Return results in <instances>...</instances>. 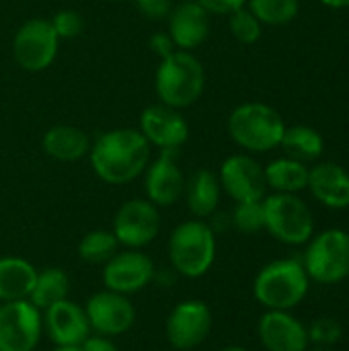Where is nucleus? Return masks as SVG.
<instances>
[{
    "label": "nucleus",
    "mask_w": 349,
    "mask_h": 351,
    "mask_svg": "<svg viewBox=\"0 0 349 351\" xmlns=\"http://www.w3.org/2000/svg\"><path fill=\"white\" fill-rule=\"evenodd\" d=\"M160 230V214L148 199H130L121 204L113 218V234L119 245L128 249H142L150 245Z\"/></svg>",
    "instance_id": "9b49d317"
},
{
    "label": "nucleus",
    "mask_w": 349,
    "mask_h": 351,
    "mask_svg": "<svg viewBox=\"0 0 349 351\" xmlns=\"http://www.w3.org/2000/svg\"><path fill=\"white\" fill-rule=\"evenodd\" d=\"M185 199H187L189 212L200 220L216 214V208L220 202L218 177L208 169L195 171L193 177L185 183Z\"/></svg>",
    "instance_id": "5701e85b"
},
{
    "label": "nucleus",
    "mask_w": 349,
    "mask_h": 351,
    "mask_svg": "<svg viewBox=\"0 0 349 351\" xmlns=\"http://www.w3.org/2000/svg\"><path fill=\"white\" fill-rule=\"evenodd\" d=\"M265 181L267 187H272L276 193H298L309 187V167L294 158H278L272 160L265 169Z\"/></svg>",
    "instance_id": "b1692460"
},
{
    "label": "nucleus",
    "mask_w": 349,
    "mask_h": 351,
    "mask_svg": "<svg viewBox=\"0 0 349 351\" xmlns=\"http://www.w3.org/2000/svg\"><path fill=\"white\" fill-rule=\"evenodd\" d=\"M286 132L282 115L265 103H243L228 117V134L249 152H269L280 146Z\"/></svg>",
    "instance_id": "20e7f679"
},
{
    "label": "nucleus",
    "mask_w": 349,
    "mask_h": 351,
    "mask_svg": "<svg viewBox=\"0 0 349 351\" xmlns=\"http://www.w3.org/2000/svg\"><path fill=\"white\" fill-rule=\"evenodd\" d=\"M261 25H286L298 14V0H247L245 4Z\"/></svg>",
    "instance_id": "cd10ccee"
},
{
    "label": "nucleus",
    "mask_w": 349,
    "mask_h": 351,
    "mask_svg": "<svg viewBox=\"0 0 349 351\" xmlns=\"http://www.w3.org/2000/svg\"><path fill=\"white\" fill-rule=\"evenodd\" d=\"M140 134L150 146L160 150H179L189 138V125L179 109L158 103L142 111Z\"/></svg>",
    "instance_id": "dca6fc26"
},
{
    "label": "nucleus",
    "mask_w": 349,
    "mask_h": 351,
    "mask_svg": "<svg viewBox=\"0 0 349 351\" xmlns=\"http://www.w3.org/2000/svg\"><path fill=\"white\" fill-rule=\"evenodd\" d=\"M280 146L284 148L288 158H294L306 165V162L317 160L323 154L325 140L311 125H292V128H286Z\"/></svg>",
    "instance_id": "393cba45"
},
{
    "label": "nucleus",
    "mask_w": 349,
    "mask_h": 351,
    "mask_svg": "<svg viewBox=\"0 0 349 351\" xmlns=\"http://www.w3.org/2000/svg\"><path fill=\"white\" fill-rule=\"evenodd\" d=\"M117 239L111 230H91L78 243V257L91 265H105L117 253Z\"/></svg>",
    "instance_id": "bb28decb"
},
{
    "label": "nucleus",
    "mask_w": 349,
    "mask_h": 351,
    "mask_svg": "<svg viewBox=\"0 0 349 351\" xmlns=\"http://www.w3.org/2000/svg\"><path fill=\"white\" fill-rule=\"evenodd\" d=\"M154 261L140 249L115 253L103 265V284L107 290L130 296L142 292L154 280Z\"/></svg>",
    "instance_id": "f8f14e48"
},
{
    "label": "nucleus",
    "mask_w": 349,
    "mask_h": 351,
    "mask_svg": "<svg viewBox=\"0 0 349 351\" xmlns=\"http://www.w3.org/2000/svg\"><path fill=\"white\" fill-rule=\"evenodd\" d=\"M43 331L56 346H82L93 329L84 308L66 298L43 311Z\"/></svg>",
    "instance_id": "f3484780"
},
{
    "label": "nucleus",
    "mask_w": 349,
    "mask_h": 351,
    "mask_svg": "<svg viewBox=\"0 0 349 351\" xmlns=\"http://www.w3.org/2000/svg\"><path fill=\"white\" fill-rule=\"evenodd\" d=\"M179 150H160L154 162H148L144 171V191L146 199L156 208L175 206L185 193V177L177 165Z\"/></svg>",
    "instance_id": "2eb2a0df"
},
{
    "label": "nucleus",
    "mask_w": 349,
    "mask_h": 351,
    "mask_svg": "<svg viewBox=\"0 0 349 351\" xmlns=\"http://www.w3.org/2000/svg\"><path fill=\"white\" fill-rule=\"evenodd\" d=\"M265 228L286 245H302L313 237V214L294 193H274L263 197Z\"/></svg>",
    "instance_id": "423d86ee"
},
{
    "label": "nucleus",
    "mask_w": 349,
    "mask_h": 351,
    "mask_svg": "<svg viewBox=\"0 0 349 351\" xmlns=\"http://www.w3.org/2000/svg\"><path fill=\"white\" fill-rule=\"evenodd\" d=\"M212 331V311L202 300H183L167 317L165 333L169 343L179 351L195 350Z\"/></svg>",
    "instance_id": "9d476101"
},
{
    "label": "nucleus",
    "mask_w": 349,
    "mask_h": 351,
    "mask_svg": "<svg viewBox=\"0 0 349 351\" xmlns=\"http://www.w3.org/2000/svg\"><path fill=\"white\" fill-rule=\"evenodd\" d=\"M195 2L204 6L210 14H222V16H228L230 12L247 4V0H195Z\"/></svg>",
    "instance_id": "72a5a7b5"
},
{
    "label": "nucleus",
    "mask_w": 349,
    "mask_h": 351,
    "mask_svg": "<svg viewBox=\"0 0 349 351\" xmlns=\"http://www.w3.org/2000/svg\"><path fill=\"white\" fill-rule=\"evenodd\" d=\"M309 189L327 208H349V173L335 162H321L309 171Z\"/></svg>",
    "instance_id": "aec40b11"
},
{
    "label": "nucleus",
    "mask_w": 349,
    "mask_h": 351,
    "mask_svg": "<svg viewBox=\"0 0 349 351\" xmlns=\"http://www.w3.org/2000/svg\"><path fill=\"white\" fill-rule=\"evenodd\" d=\"M230 222L245 234L259 232L265 228V210H263V199L261 202H241L237 204Z\"/></svg>",
    "instance_id": "c756f323"
},
{
    "label": "nucleus",
    "mask_w": 349,
    "mask_h": 351,
    "mask_svg": "<svg viewBox=\"0 0 349 351\" xmlns=\"http://www.w3.org/2000/svg\"><path fill=\"white\" fill-rule=\"evenodd\" d=\"M306 271L313 280L335 284L349 276V234L325 230L306 251Z\"/></svg>",
    "instance_id": "1a4fd4ad"
},
{
    "label": "nucleus",
    "mask_w": 349,
    "mask_h": 351,
    "mask_svg": "<svg viewBox=\"0 0 349 351\" xmlns=\"http://www.w3.org/2000/svg\"><path fill=\"white\" fill-rule=\"evenodd\" d=\"M169 19V37L177 49L191 51L210 35V12L195 0H183L173 6Z\"/></svg>",
    "instance_id": "a211bd4d"
},
{
    "label": "nucleus",
    "mask_w": 349,
    "mask_h": 351,
    "mask_svg": "<svg viewBox=\"0 0 349 351\" xmlns=\"http://www.w3.org/2000/svg\"><path fill=\"white\" fill-rule=\"evenodd\" d=\"M156 95L160 103L185 109L200 101L206 88V72L202 62L185 49H171L160 58V66L154 78Z\"/></svg>",
    "instance_id": "f03ea898"
},
{
    "label": "nucleus",
    "mask_w": 349,
    "mask_h": 351,
    "mask_svg": "<svg viewBox=\"0 0 349 351\" xmlns=\"http://www.w3.org/2000/svg\"><path fill=\"white\" fill-rule=\"evenodd\" d=\"M311 337L319 343H335L341 337V327L333 319H319L311 327Z\"/></svg>",
    "instance_id": "2f4dec72"
},
{
    "label": "nucleus",
    "mask_w": 349,
    "mask_h": 351,
    "mask_svg": "<svg viewBox=\"0 0 349 351\" xmlns=\"http://www.w3.org/2000/svg\"><path fill=\"white\" fill-rule=\"evenodd\" d=\"M150 45H152V49L163 58L165 53H169L171 49H175V45H173V41H171V37L169 35H165V33H156L152 39H150Z\"/></svg>",
    "instance_id": "c9c22d12"
},
{
    "label": "nucleus",
    "mask_w": 349,
    "mask_h": 351,
    "mask_svg": "<svg viewBox=\"0 0 349 351\" xmlns=\"http://www.w3.org/2000/svg\"><path fill=\"white\" fill-rule=\"evenodd\" d=\"M138 10L152 21L167 19L173 10V0H136Z\"/></svg>",
    "instance_id": "473e14b6"
},
{
    "label": "nucleus",
    "mask_w": 349,
    "mask_h": 351,
    "mask_svg": "<svg viewBox=\"0 0 349 351\" xmlns=\"http://www.w3.org/2000/svg\"><path fill=\"white\" fill-rule=\"evenodd\" d=\"M169 259L183 278L195 280L206 276L216 259V232L200 218L181 222L171 232Z\"/></svg>",
    "instance_id": "7ed1b4c3"
},
{
    "label": "nucleus",
    "mask_w": 349,
    "mask_h": 351,
    "mask_svg": "<svg viewBox=\"0 0 349 351\" xmlns=\"http://www.w3.org/2000/svg\"><path fill=\"white\" fill-rule=\"evenodd\" d=\"M220 187L237 202H261L267 191L263 167L249 154L228 156L220 167Z\"/></svg>",
    "instance_id": "4468645a"
},
{
    "label": "nucleus",
    "mask_w": 349,
    "mask_h": 351,
    "mask_svg": "<svg viewBox=\"0 0 349 351\" xmlns=\"http://www.w3.org/2000/svg\"><path fill=\"white\" fill-rule=\"evenodd\" d=\"M113 2H125V0H113Z\"/></svg>",
    "instance_id": "ea45409f"
},
{
    "label": "nucleus",
    "mask_w": 349,
    "mask_h": 351,
    "mask_svg": "<svg viewBox=\"0 0 349 351\" xmlns=\"http://www.w3.org/2000/svg\"><path fill=\"white\" fill-rule=\"evenodd\" d=\"M84 313L91 323V329L97 335H105V337L123 335L136 323V308L130 302V298L123 294L111 292L107 288L101 292H95L86 300Z\"/></svg>",
    "instance_id": "ddd939ff"
},
{
    "label": "nucleus",
    "mask_w": 349,
    "mask_h": 351,
    "mask_svg": "<svg viewBox=\"0 0 349 351\" xmlns=\"http://www.w3.org/2000/svg\"><path fill=\"white\" fill-rule=\"evenodd\" d=\"M41 146L47 156L60 162H74L88 154V136L74 125H53L45 132Z\"/></svg>",
    "instance_id": "412c9836"
},
{
    "label": "nucleus",
    "mask_w": 349,
    "mask_h": 351,
    "mask_svg": "<svg viewBox=\"0 0 349 351\" xmlns=\"http://www.w3.org/2000/svg\"><path fill=\"white\" fill-rule=\"evenodd\" d=\"M82 351H119V348L105 335H88L82 346H80Z\"/></svg>",
    "instance_id": "f704fd0d"
},
{
    "label": "nucleus",
    "mask_w": 349,
    "mask_h": 351,
    "mask_svg": "<svg viewBox=\"0 0 349 351\" xmlns=\"http://www.w3.org/2000/svg\"><path fill=\"white\" fill-rule=\"evenodd\" d=\"M321 4L329 8H349V0H321Z\"/></svg>",
    "instance_id": "e433bc0d"
},
{
    "label": "nucleus",
    "mask_w": 349,
    "mask_h": 351,
    "mask_svg": "<svg viewBox=\"0 0 349 351\" xmlns=\"http://www.w3.org/2000/svg\"><path fill=\"white\" fill-rule=\"evenodd\" d=\"M37 269L23 257H0V302L27 300Z\"/></svg>",
    "instance_id": "4be33fe9"
},
{
    "label": "nucleus",
    "mask_w": 349,
    "mask_h": 351,
    "mask_svg": "<svg viewBox=\"0 0 349 351\" xmlns=\"http://www.w3.org/2000/svg\"><path fill=\"white\" fill-rule=\"evenodd\" d=\"M309 290L304 267L294 259L274 261L255 278V298L269 311H288L296 306Z\"/></svg>",
    "instance_id": "39448f33"
},
{
    "label": "nucleus",
    "mask_w": 349,
    "mask_h": 351,
    "mask_svg": "<svg viewBox=\"0 0 349 351\" xmlns=\"http://www.w3.org/2000/svg\"><path fill=\"white\" fill-rule=\"evenodd\" d=\"M53 351H82V350H80V346H56V350Z\"/></svg>",
    "instance_id": "4c0bfd02"
},
{
    "label": "nucleus",
    "mask_w": 349,
    "mask_h": 351,
    "mask_svg": "<svg viewBox=\"0 0 349 351\" xmlns=\"http://www.w3.org/2000/svg\"><path fill=\"white\" fill-rule=\"evenodd\" d=\"M317 351H325V350H317Z\"/></svg>",
    "instance_id": "a19ab883"
},
{
    "label": "nucleus",
    "mask_w": 349,
    "mask_h": 351,
    "mask_svg": "<svg viewBox=\"0 0 349 351\" xmlns=\"http://www.w3.org/2000/svg\"><path fill=\"white\" fill-rule=\"evenodd\" d=\"M68 292H70V280H68L66 271L60 267H47V269L37 271L33 290L27 300L43 313L51 304L66 300Z\"/></svg>",
    "instance_id": "a878e982"
},
{
    "label": "nucleus",
    "mask_w": 349,
    "mask_h": 351,
    "mask_svg": "<svg viewBox=\"0 0 349 351\" xmlns=\"http://www.w3.org/2000/svg\"><path fill=\"white\" fill-rule=\"evenodd\" d=\"M259 339L267 351H304L306 331L286 311H269L259 321Z\"/></svg>",
    "instance_id": "6ab92c4d"
},
{
    "label": "nucleus",
    "mask_w": 349,
    "mask_h": 351,
    "mask_svg": "<svg viewBox=\"0 0 349 351\" xmlns=\"http://www.w3.org/2000/svg\"><path fill=\"white\" fill-rule=\"evenodd\" d=\"M95 175L109 185H128L150 162V144L140 130L119 128L105 132L88 150Z\"/></svg>",
    "instance_id": "f257e3e1"
},
{
    "label": "nucleus",
    "mask_w": 349,
    "mask_h": 351,
    "mask_svg": "<svg viewBox=\"0 0 349 351\" xmlns=\"http://www.w3.org/2000/svg\"><path fill=\"white\" fill-rule=\"evenodd\" d=\"M220 351H245L243 348H224V350H220Z\"/></svg>",
    "instance_id": "58836bf2"
},
{
    "label": "nucleus",
    "mask_w": 349,
    "mask_h": 351,
    "mask_svg": "<svg viewBox=\"0 0 349 351\" xmlns=\"http://www.w3.org/2000/svg\"><path fill=\"white\" fill-rule=\"evenodd\" d=\"M60 47V37L56 35L51 23L47 19H29L25 21L12 39V56L14 62L27 72L47 70Z\"/></svg>",
    "instance_id": "0eeeda50"
},
{
    "label": "nucleus",
    "mask_w": 349,
    "mask_h": 351,
    "mask_svg": "<svg viewBox=\"0 0 349 351\" xmlns=\"http://www.w3.org/2000/svg\"><path fill=\"white\" fill-rule=\"evenodd\" d=\"M43 333V315L29 300L0 304V351H33Z\"/></svg>",
    "instance_id": "6e6552de"
},
{
    "label": "nucleus",
    "mask_w": 349,
    "mask_h": 351,
    "mask_svg": "<svg viewBox=\"0 0 349 351\" xmlns=\"http://www.w3.org/2000/svg\"><path fill=\"white\" fill-rule=\"evenodd\" d=\"M228 27H230L232 37L247 45L255 43L261 37V23L247 6L228 14Z\"/></svg>",
    "instance_id": "c85d7f7f"
},
{
    "label": "nucleus",
    "mask_w": 349,
    "mask_h": 351,
    "mask_svg": "<svg viewBox=\"0 0 349 351\" xmlns=\"http://www.w3.org/2000/svg\"><path fill=\"white\" fill-rule=\"evenodd\" d=\"M51 27L56 31V35L60 39H74L82 27H84V21H82V14L78 10H72V8H62L58 10L53 16H51Z\"/></svg>",
    "instance_id": "7c9ffc66"
}]
</instances>
